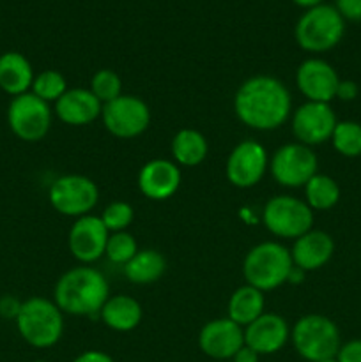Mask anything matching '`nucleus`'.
<instances>
[{
    "label": "nucleus",
    "mask_w": 361,
    "mask_h": 362,
    "mask_svg": "<svg viewBox=\"0 0 361 362\" xmlns=\"http://www.w3.org/2000/svg\"><path fill=\"white\" fill-rule=\"evenodd\" d=\"M234 112L246 127L255 131H275L292 115V95L282 80L257 74L237 88Z\"/></svg>",
    "instance_id": "obj_1"
},
{
    "label": "nucleus",
    "mask_w": 361,
    "mask_h": 362,
    "mask_svg": "<svg viewBox=\"0 0 361 362\" xmlns=\"http://www.w3.org/2000/svg\"><path fill=\"white\" fill-rule=\"evenodd\" d=\"M108 297V281L101 271L91 265H78L66 271L53 288V303L71 317H96Z\"/></svg>",
    "instance_id": "obj_2"
},
{
    "label": "nucleus",
    "mask_w": 361,
    "mask_h": 362,
    "mask_svg": "<svg viewBox=\"0 0 361 362\" xmlns=\"http://www.w3.org/2000/svg\"><path fill=\"white\" fill-rule=\"evenodd\" d=\"M294 267L290 250L276 240L257 244L246 253L243 260V276L246 285L271 292L285 285Z\"/></svg>",
    "instance_id": "obj_3"
},
{
    "label": "nucleus",
    "mask_w": 361,
    "mask_h": 362,
    "mask_svg": "<svg viewBox=\"0 0 361 362\" xmlns=\"http://www.w3.org/2000/svg\"><path fill=\"white\" fill-rule=\"evenodd\" d=\"M14 322L23 341L34 349H52L64 334V313L46 297L23 300Z\"/></svg>",
    "instance_id": "obj_4"
},
{
    "label": "nucleus",
    "mask_w": 361,
    "mask_h": 362,
    "mask_svg": "<svg viewBox=\"0 0 361 362\" xmlns=\"http://www.w3.org/2000/svg\"><path fill=\"white\" fill-rule=\"evenodd\" d=\"M294 350L308 362L335 359L342 346L340 331L331 318L324 315H304L290 329Z\"/></svg>",
    "instance_id": "obj_5"
},
{
    "label": "nucleus",
    "mask_w": 361,
    "mask_h": 362,
    "mask_svg": "<svg viewBox=\"0 0 361 362\" xmlns=\"http://www.w3.org/2000/svg\"><path fill=\"white\" fill-rule=\"evenodd\" d=\"M343 32H345V20L340 16L335 6H326V4L308 9L297 20L294 28L297 45L310 53H324L333 49L342 41Z\"/></svg>",
    "instance_id": "obj_6"
},
{
    "label": "nucleus",
    "mask_w": 361,
    "mask_h": 362,
    "mask_svg": "<svg viewBox=\"0 0 361 362\" xmlns=\"http://www.w3.org/2000/svg\"><path fill=\"white\" fill-rule=\"evenodd\" d=\"M262 223L271 235L296 240L314 226V211L301 198L275 194L262 209Z\"/></svg>",
    "instance_id": "obj_7"
},
{
    "label": "nucleus",
    "mask_w": 361,
    "mask_h": 362,
    "mask_svg": "<svg viewBox=\"0 0 361 362\" xmlns=\"http://www.w3.org/2000/svg\"><path fill=\"white\" fill-rule=\"evenodd\" d=\"M48 200L59 214L78 219L92 214L99 202V187L88 177L71 173L57 177L50 184Z\"/></svg>",
    "instance_id": "obj_8"
},
{
    "label": "nucleus",
    "mask_w": 361,
    "mask_h": 362,
    "mask_svg": "<svg viewBox=\"0 0 361 362\" xmlns=\"http://www.w3.org/2000/svg\"><path fill=\"white\" fill-rule=\"evenodd\" d=\"M53 110L32 92L16 95L7 106V124L14 136L27 144L41 141L50 133Z\"/></svg>",
    "instance_id": "obj_9"
},
{
    "label": "nucleus",
    "mask_w": 361,
    "mask_h": 362,
    "mask_svg": "<svg viewBox=\"0 0 361 362\" xmlns=\"http://www.w3.org/2000/svg\"><path fill=\"white\" fill-rule=\"evenodd\" d=\"M151 108L142 98L122 94L103 105L101 120L105 129L120 140H131L147 131L151 126Z\"/></svg>",
    "instance_id": "obj_10"
},
{
    "label": "nucleus",
    "mask_w": 361,
    "mask_h": 362,
    "mask_svg": "<svg viewBox=\"0 0 361 362\" xmlns=\"http://www.w3.org/2000/svg\"><path fill=\"white\" fill-rule=\"evenodd\" d=\"M317 154L308 145L292 141L276 148L269 158V173L283 187H304L317 173Z\"/></svg>",
    "instance_id": "obj_11"
},
{
    "label": "nucleus",
    "mask_w": 361,
    "mask_h": 362,
    "mask_svg": "<svg viewBox=\"0 0 361 362\" xmlns=\"http://www.w3.org/2000/svg\"><path fill=\"white\" fill-rule=\"evenodd\" d=\"M269 170V156L264 145L255 140H243L230 151L225 173L229 182L239 189H250L264 179Z\"/></svg>",
    "instance_id": "obj_12"
},
{
    "label": "nucleus",
    "mask_w": 361,
    "mask_h": 362,
    "mask_svg": "<svg viewBox=\"0 0 361 362\" xmlns=\"http://www.w3.org/2000/svg\"><path fill=\"white\" fill-rule=\"evenodd\" d=\"M336 124L338 120L329 103L306 101L297 106L290 115L294 138L308 147L322 145L331 140Z\"/></svg>",
    "instance_id": "obj_13"
},
{
    "label": "nucleus",
    "mask_w": 361,
    "mask_h": 362,
    "mask_svg": "<svg viewBox=\"0 0 361 362\" xmlns=\"http://www.w3.org/2000/svg\"><path fill=\"white\" fill-rule=\"evenodd\" d=\"M110 232L94 214L74 219L67 233V247L80 265H91L105 257Z\"/></svg>",
    "instance_id": "obj_14"
},
{
    "label": "nucleus",
    "mask_w": 361,
    "mask_h": 362,
    "mask_svg": "<svg viewBox=\"0 0 361 362\" xmlns=\"http://www.w3.org/2000/svg\"><path fill=\"white\" fill-rule=\"evenodd\" d=\"M198 346L209 359L230 361L244 346V329L229 317L209 320L198 332Z\"/></svg>",
    "instance_id": "obj_15"
},
{
    "label": "nucleus",
    "mask_w": 361,
    "mask_h": 362,
    "mask_svg": "<svg viewBox=\"0 0 361 362\" xmlns=\"http://www.w3.org/2000/svg\"><path fill=\"white\" fill-rule=\"evenodd\" d=\"M340 76L335 67L322 59H306L296 71L297 90L306 101L331 103L336 99Z\"/></svg>",
    "instance_id": "obj_16"
},
{
    "label": "nucleus",
    "mask_w": 361,
    "mask_h": 362,
    "mask_svg": "<svg viewBox=\"0 0 361 362\" xmlns=\"http://www.w3.org/2000/svg\"><path fill=\"white\" fill-rule=\"evenodd\" d=\"M138 189L145 198L154 202H163L172 198L179 191L183 182L180 166L170 159L156 158L145 163L137 177Z\"/></svg>",
    "instance_id": "obj_17"
},
{
    "label": "nucleus",
    "mask_w": 361,
    "mask_h": 362,
    "mask_svg": "<svg viewBox=\"0 0 361 362\" xmlns=\"http://www.w3.org/2000/svg\"><path fill=\"white\" fill-rule=\"evenodd\" d=\"M290 339L289 322L276 313H268L244 327V345L258 356H273L280 352Z\"/></svg>",
    "instance_id": "obj_18"
},
{
    "label": "nucleus",
    "mask_w": 361,
    "mask_h": 362,
    "mask_svg": "<svg viewBox=\"0 0 361 362\" xmlns=\"http://www.w3.org/2000/svg\"><path fill=\"white\" fill-rule=\"evenodd\" d=\"M103 105L88 88H67L53 105V113L67 126H88L101 119Z\"/></svg>",
    "instance_id": "obj_19"
},
{
    "label": "nucleus",
    "mask_w": 361,
    "mask_h": 362,
    "mask_svg": "<svg viewBox=\"0 0 361 362\" xmlns=\"http://www.w3.org/2000/svg\"><path fill=\"white\" fill-rule=\"evenodd\" d=\"M335 253V240L329 233L322 230L306 232L304 235L297 237L290 247V257L296 267L303 269L304 272L319 271L324 267Z\"/></svg>",
    "instance_id": "obj_20"
},
{
    "label": "nucleus",
    "mask_w": 361,
    "mask_h": 362,
    "mask_svg": "<svg viewBox=\"0 0 361 362\" xmlns=\"http://www.w3.org/2000/svg\"><path fill=\"white\" fill-rule=\"evenodd\" d=\"M144 310L134 297L117 293L110 296L99 311V318L108 329L115 332H130L140 325Z\"/></svg>",
    "instance_id": "obj_21"
},
{
    "label": "nucleus",
    "mask_w": 361,
    "mask_h": 362,
    "mask_svg": "<svg viewBox=\"0 0 361 362\" xmlns=\"http://www.w3.org/2000/svg\"><path fill=\"white\" fill-rule=\"evenodd\" d=\"M34 76L32 64L23 53L6 52L0 55V88L11 98L30 92Z\"/></svg>",
    "instance_id": "obj_22"
},
{
    "label": "nucleus",
    "mask_w": 361,
    "mask_h": 362,
    "mask_svg": "<svg viewBox=\"0 0 361 362\" xmlns=\"http://www.w3.org/2000/svg\"><path fill=\"white\" fill-rule=\"evenodd\" d=\"M172 151L173 163L177 166H184V168H193V166L202 165L209 154V144L207 138L197 129L191 127H184V129L177 131L172 138Z\"/></svg>",
    "instance_id": "obj_23"
},
{
    "label": "nucleus",
    "mask_w": 361,
    "mask_h": 362,
    "mask_svg": "<svg viewBox=\"0 0 361 362\" xmlns=\"http://www.w3.org/2000/svg\"><path fill=\"white\" fill-rule=\"evenodd\" d=\"M124 276L133 285H152L166 271V260L156 250H138V253L122 267Z\"/></svg>",
    "instance_id": "obj_24"
},
{
    "label": "nucleus",
    "mask_w": 361,
    "mask_h": 362,
    "mask_svg": "<svg viewBox=\"0 0 361 362\" xmlns=\"http://www.w3.org/2000/svg\"><path fill=\"white\" fill-rule=\"evenodd\" d=\"M265 313V296L260 290L243 285L230 296L229 318L241 327H246Z\"/></svg>",
    "instance_id": "obj_25"
},
{
    "label": "nucleus",
    "mask_w": 361,
    "mask_h": 362,
    "mask_svg": "<svg viewBox=\"0 0 361 362\" xmlns=\"http://www.w3.org/2000/svg\"><path fill=\"white\" fill-rule=\"evenodd\" d=\"M304 202L311 211H329L340 200V186L333 177L326 173H315L304 184Z\"/></svg>",
    "instance_id": "obj_26"
},
{
    "label": "nucleus",
    "mask_w": 361,
    "mask_h": 362,
    "mask_svg": "<svg viewBox=\"0 0 361 362\" xmlns=\"http://www.w3.org/2000/svg\"><path fill=\"white\" fill-rule=\"evenodd\" d=\"M333 148L343 158L361 156V124L354 120H340L331 134Z\"/></svg>",
    "instance_id": "obj_27"
},
{
    "label": "nucleus",
    "mask_w": 361,
    "mask_h": 362,
    "mask_svg": "<svg viewBox=\"0 0 361 362\" xmlns=\"http://www.w3.org/2000/svg\"><path fill=\"white\" fill-rule=\"evenodd\" d=\"M67 88L69 87H67V81L62 73H59L55 69H46L35 74L30 92L34 95H38L39 99L48 103V105H52V103L55 105L66 94Z\"/></svg>",
    "instance_id": "obj_28"
},
{
    "label": "nucleus",
    "mask_w": 361,
    "mask_h": 362,
    "mask_svg": "<svg viewBox=\"0 0 361 362\" xmlns=\"http://www.w3.org/2000/svg\"><path fill=\"white\" fill-rule=\"evenodd\" d=\"M88 90L99 99L101 105L113 101L119 95H122V80L119 74L112 69H99L92 74Z\"/></svg>",
    "instance_id": "obj_29"
},
{
    "label": "nucleus",
    "mask_w": 361,
    "mask_h": 362,
    "mask_svg": "<svg viewBox=\"0 0 361 362\" xmlns=\"http://www.w3.org/2000/svg\"><path fill=\"white\" fill-rule=\"evenodd\" d=\"M137 253H138L137 239H134L127 230L126 232L110 233L108 243H106L105 257L108 258L112 264L122 265L124 267V265H126Z\"/></svg>",
    "instance_id": "obj_30"
},
{
    "label": "nucleus",
    "mask_w": 361,
    "mask_h": 362,
    "mask_svg": "<svg viewBox=\"0 0 361 362\" xmlns=\"http://www.w3.org/2000/svg\"><path fill=\"white\" fill-rule=\"evenodd\" d=\"M110 233L126 232L134 219V211L127 202H112L99 216Z\"/></svg>",
    "instance_id": "obj_31"
},
{
    "label": "nucleus",
    "mask_w": 361,
    "mask_h": 362,
    "mask_svg": "<svg viewBox=\"0 0 361 362\" xmlns=\"http://www.w3.org/2000/svg\"><path fill=\"white\" fill-rule=\"evenodd\" d=\"M335 9L343 20L361 21V0H336Z\"/></svg>",
    "instance_id": "obj_32"
},
{
    "label": "nucleus",
    "mask_w": 361,
    "mask_h": 362,
    "mask_svg": "<svg viewBox=\"0 0 361 362\" xmlns=\"http://www.w3.org/2000/svg\"><path fill=\"white\" fill-rule=\"evenodd\" d=\"M335 359L338 362H361V339L342 343Z\"/></svg>",
    "instance_id": "obj_33"
},
{
    "label": "nucleus",
    "mask_w": 361,
    "mask_h": 362,
    "mask_svg": "<svg viewBox=\"0 0 361 362\" xmlns=\"http://www.w3.org/2000/svg\"><path fill=\"white\" fill-rule=\"evenodd\" d=\"M21 310V300H18L13 296L0 297V317L7 320H16L18 313Z\"/></svg>",
    "instance_id": "obj_34"
},
{
    "label": "nucleus",
    "mask_w": 361,
    "mask_h": 362,
    "mask_svg": "<svg viewBox=\"0 0 361 362\" xmlns=\"http://www.w3.org/2000/svg\"><path fill=\"white\" fill-rule=\"evenodd\" d=\"M360 94L357 83L353 80H340L338 88H336V99L340 101H354Z\"/></svg>",
    "instance_id": "obj_35"
},
{
    "label": "nucleus",
    "mask_w": 361,
    "mask_h": 362,
    "mask_svg": "<svg viewBox=\"0 0 361 362\" xmlns=\"http://www.w3.org/2000/svg\"><path fill=\"white\" fill-rule=\"evenodd\" d=\"M73 362H115L106 352L101 350H87V352H81L80 356H76Z\"/></svg>",
    "instance_id": "obj_36"
},
{
    "label": "nucleus",
    "mask_w": 361,
    "mask_h": 362,
    "mask_svg": "<svg viewBox=\"0 0 361 362\" xmlns=\"http://www.w3.org/2000/svg\"><path fill=\"white\" fill-rule=\"evenodd\" d=\"M258 361H260V356L246 345L241 346V349L237 350L236 356L230 359V362H258Z\"/></svg>",
    "instance_id": "obj_37"
},
{
    "label": "nucleus",
    "mask_w": 361,
    "mask_h": 362,
    "mask_svg": "<svg viewBox=\"0 0 361 362\" xmlns=\"http://www.w3.org/2000/svg\"><path fill=\"white\" fill-rule=\"evenodd\" d=\"M304 276H306V272H304L303 269H299V267H296V265H294L292 271H290V274H289V279H287V283H292V285H299V283H303Z\"/></svg>",
    "instance_id": "obj_38"
},
{
    "label": "nucleus",
    "mask_w": 361,
    "mask_h": 362,
    "mask_svg": "<svg viewBox=\"0 0 361 362\" xmlns=\"http://www.w3.org/2000/svg\"><path fill=\"white\" fill-rule=\"evenodd\" d=\"M294 4H296V6H299V7H303V9H311V7H317V6H321L322 4V0H292Z\"/></svg>",
    "instance_id": "obj_39"
},
{
    "label": "nucleus",
    "mask_w": 361,
    "mask_h": 362,
    "mask_svg": "<svg viewBox=\"0 0 361 362\" xmlns=\"http://www.w3.org/2000/svg\"><path fill=\"white\" fill-rule=\"evenodd\" d=\"M321 362H338L336 359H328V361H321Z\"/></svg>",
    "instance_id": "obj_40"
},
{
    "label": "nucleus",
    "mask_w": 361,
    "mask_h": 362,
    "mask_svg": "<svg viewBox=\"0 0 361 362\" xmlns=\"http://www.w3.org/2000/svg\"><path fill=\"white\" fill-rule=\"evenodd\" d=\"M34 362H50V361H42V359H39V361H34Z\"/></svg>",
    "instance_id": "obj_41"
},
{
    "label": "nucleus",
    "mask_w": 361,
    "mask_h": 362,
    "mask_svg": "<svg viewBox=\"0 0 361 362\" xmlns=\"http://www.w3.org/2000/svg\"><path fill=\"white\" fill-rule=\"evenodd\" d=\"M214 362H230V361H214Z\"/></svg>",
    "instance_id": "obj_42"
}]
</instances>
